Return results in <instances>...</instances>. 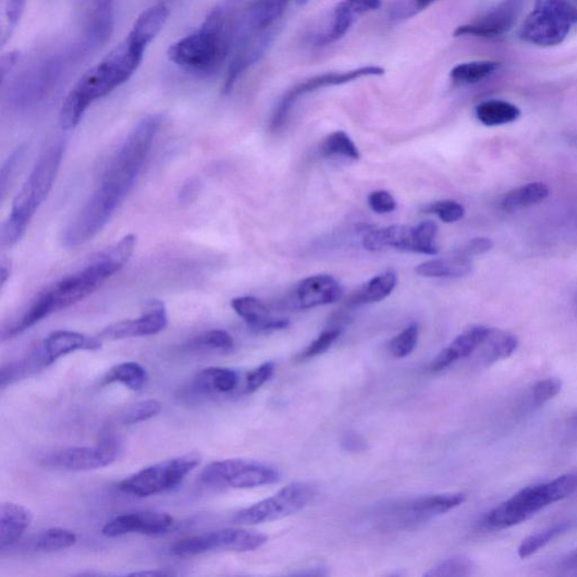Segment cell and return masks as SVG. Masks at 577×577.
Listing matches in <instances>:
<instances>
[{
  "instance_id": "cell-1",
  "label": "cell",
  "mask_w": 577,
  "mask_h": 577,
  "mask_svg": "<svg viewBox=\"0 0 577 577\" xmlns=\"http://www.w3.org/2000/svg\"><path fill=\"white\" fill-rule=\"evenodd\" d=\"M162 122V116L149 115L127 135L110 160L98 187L63 230L62 246L76 248L84 245L107 226L134 188Z\"/></svg>"
},
{
  "instance_id": "cell-2",
  "label": "cell",
  "mask_w": 577,
  "mask_h": 577,
  "mask_svg": "<svg viewBox=\"0 0 577 577\" xmlns=\"http://www.w3.org/2000/svg\"><path fill=\"white\" fill-rule=\"evenodd\" d=\"M137 236L126 235L96 254L81 270L63 277L46 288L13 322L3 329V341L34 328L45 318L84 300L130 262Z\"/></svg>"
},
{
  "instance_id": "cell-3",
  "label": "cell",
  "mask_w": 577,
  "mask_h": 577,
  "mask_svg": "<svg viewBox=\"0 0 577 577\" xmlns=\"http://www.w3.org/2000/svg\"><path fill=\"white\" fill-rule=\"evenodd\" d=\"M145 47L130 37L120 44L99 65L85 73L63 102L59 123L62 131L75 130L87 109L130 81L142 65Z\"/></svg>"
},
{
  "instance_id": "cell-4",
  "label": "cell",
  "mask_w": 577,
  "mask_h": 577,
  "mask_svg": "<svg viewBox=\"0 0 577 577\" xmlns=\"http://www.w3.org/2000/svg\"><path fill=\"white\" fill-rule=\"evenodd\" d=\"M233 10L218 5L194 34L173 44L169 59L181 70L201 77L214 75L232 53L236 19Z\"/></svg>"
},
{
  "instance_id": "cell-5",
  "label": "cell",
  "mask_w": 577,
  "mask_h": 577,
  "mask_svg": "<svg viewBox=\"0 0 577 577\" xmlns=\"http://www.w3.org/2000/svg\"><path fill=\"white\" fill-rule=\"evenodd\" d=\"M89 54L79 39L40 56L9 83V103L20 109L39 105Z\"/></svg>"
},
{
  "instance_id": "cell-6",
  "label": "cell",
  "mask_w": 577,
  "mask_h": 577,
  "mask_svg": "<svg viewBox=\"0 0 577 577\" xmlns=\"http://www.w3.org/2000/svg\"><path fill=\"white\" fill-rule=\"evenodd\" d=\"M65 150V139H57L39 157L36 167L20 189L4 223V245L14 246L24 236L30 220L50 194Z\"/></svg>"
},
{
  "instance_id": "cell-7",
  "label": "cell",
  "mask_w": 577,
  "mask_h": 577,
  "mask_svg": "<svg viewBox=\"0 0 577 577\" xmlns=\"http://www.w3.org/2000/svg\"><path fill=\"white\" fill-rule=\"evenodd\" d=\"M577 490V475L566 474L551 482L529 487L513 495L492 510L486 518V526L503 530L520 525L542 508L563 501Z\"/></svg>"
},
{
  "instance_id": "cell-8",
  "label": "cell",
  "mask_w": 577,
  "mask_h": 577,
  "mask_svg": "<svg viewBox=\"0 0 577 577\" xmlns=\"http://www.w3.org/2000/svg\"><path fill=\"white\" fill-rule=\"evenodd\" d=\"M577 22V10L568 0H536L532 13L525 21L520 37L539 47L562 44Z\"/></svg>"
},
{
  "instance_id": "cell-9",
  "label": "cell",
  "mask_w": 577,
  "mask_h": 577,
  "mask_svg": "<svg viewBox=\"0 0 577 577\" xmlns=\"http://www.w3.org/2000/svg\"><path fill=\"white\" fill-rule=\"evenodd\" d=\"M201 463L198 453L186 454L142 469L122 480L119 489L138 498H148L176 489Z\"/></svg>"
},
{
  "instance_id": "cell-10",
  "label": "cell",
  "mask_w": 577,
  "mask_h": 577,
  "mask_svg": "<svg viewBox=\"0 0 577 577\" xmlns=\"http://www.w3.org/2000/svg\"><path fill=\"white\" fill-rule=\"evenodd\" d=\"M200 478L209 487L246 490L274 484L279 482L280 474L261 462L226 459L208 465Z\"/></svg>"
},
{
  "instance_id": "cell-11",
  "label": "cell",
  "mask_w": 577,
  "mask_h": 577,
  "mask_svg": "<svg viewBox=\"0 0 577 577\" xmlns=\"http://www.w3.org/2000/svg\"><path fill=\"white\" fill-rule=\"evenodd\" d=\"M268 541L263 533L245 529H224L179 540L170 552L176 557H191L213 551L254 552Z\"/></svg>"
},
{
  "instance_id": "cell-12",
  "label": "cell",
  "mask_w": 577,
  "mask_h": 577,
  "mask_svg": "<svg viewBox=\"0 0 577 577\" xmlns=\"http://www.w3.org/2000/svg\"><path fill=\"white\" fill-rule=\"evenodd\" d=\"M314 495V488L307 483L288 484L273 496L238 512L234 521L254 526L281 520L305 508Z\"/></svg>"
},
{
  "instance_id": "cell-13",
  "label": "cell",
  "mask_w": 577,
  "mask_h": 577,
  "mask_svg": "<svg viewBox=\"0 0 577 577\" xmlns=\"http://www.w3.org/2000/svg\"><path fill=\"white\" fill-rule=\"evenodd\" d=\"M437 224L425 221L416 226H390L369 232L363 241L364 247L371 251L396 249L426 255H435Z\"/></svg>"
},
{
  "instance_id": "cell-14",
  "label": "cell",
  "mask_w": 577,
  "mask_h": 577,
  "mask_svg": "<svg viewBox=\"0 0 577 577\" xmlns=\"http://www.w3.org/2000/svg\"><path fill=\"white\" fill-rule=\"evenodd\" d=\"M383 74L384 70L381 67L367 66L343 73H327L317 75L303 83H299L283 95V98L279 102L272 115L270 124L271 130L274 132L279 131L280 127L285 123L288 114H291V111L296 102L303 98V96L309 93L327 87L344 85L364 77L382 76Z\"/></svg>"
},
{
  "instance_id": "cell-15",
  "label": "cell",
  "mask_w": 577,
  "mask_h": 577,
  "mask_svg": "<svg viewBox=\"0 0 577 577\" xmlns=\"http://www.w3.org/2000/svg\"><path fill=\"white\" fill-rule=\"evenodd\" d=\"M466 501L464 493H447L422 496L390 508L388 516L393 526L412 527L428 523L461 506Z\"/></svg>"
},
{
  "instance_id": "cell-16",
  "label": "cell",
  "mask_w": 577,
  "mask_h": 577,
  "mask_svg": "<svg viewBox=\"0 0 577 577\" xmlns=\"http://www.w3.org/2000/svg\"><path fill=\"white\" fill-rule=\"evenodd\" d=\"M168 324L169 317L165 305L159 300H151L140 317L112 324L105 329L98 337L101 341H118L151 336L164 331Z\"/></svg>"
},
{
  "instance_id": "cell-17",
  "label": "cell",
  "mask_w": 577,
  "mask_h": 577,
  "mask_svg": "<svg viewBox=\"0 0 577 577\" xmlns=\"http://www.w3.org/2000/svg\"><path fill=\"white\" fill-rule=\"evenodd\" d=\"M116 459V447L112 443L96 446H74L65 449L46 462L48 465L70 471H88L110 466Z\"/></svg>"
},
{
  "instance_id": "cell-18",
  "label": "cell",
  "mask_w": 577,
  "mask_h": 577,
  "mask_svg": "<svg viewBox=\"0 0 577 577\" xmlns=\"http://www.w3.org/2000/svg\"><path fill=\"white\" fill-rule=\"evenodd\" d=\"M274 38L273 28L265 34L237 40L233 45L232 60L222 93L230 94L237 81L267 53Z\"/></svg>"
},
{
  "instance_id": "cell-19",
  "label": "cell",
  "mask_w": 577,
  "mask_h": 577,
  "mask_svg": "<svg viewBox=\"0 0 577 577\" xmlns=\"http://www.w3.org/2000/svg\"><path fill=\"white\" fill-rule=\"evenodd\" d=\"M526 0H503V2L479 21L459 26L455 37L496 38L508 32L517 22Z\"/></svg>"
},
{
  "instance_id": "cell-20",
  "label": "cell",
  "mask_w": 577,
  "mask_h": 577,
  "mask_svg": "<svg viewBox=\"0 0 577 577\" xmlns=\"http://www.w3.org/2000/svg\"><path fill=\"white\" fill-rule=\"evenodd\" d=\"M174 525L175 520L169 513L143 511L114 518L103 527L102 533L109 538L135 532L158 536L169 532Z\"/></svg>"
},
{
  "instance_id": "cell-21",
  "label": "cell",
  "mask_w": 577,
  "mask_h": 577,
  "mask_svg": "<svg viewBox=\"0 0 577 577\" xmlns=\"http://www.w3.org/2000/svg\"><path fill=\"white\" fill-rule=\"evenodd\" d=\"M287 2L288 0H254L236 19L234 42L272 29Z\"/></svg>"
},
{
  "instance_id": "cell-22",
  "label": "cell",
  "mask_w": 577,
  "mask_h": 577,
  "mask_svg": "<svg viewBox=\"0 0 577 577\" xmlns=\"http://www.w3.org/2000/svg\"><path fill=\"white\" fill-rule=\"evenodd\" d=\"M342 295L343 288L336 279L329 274H317L298 283L293 304L298 309H311L334 304Z\"/></svg>"
},
{
  "instance_id": "cell-23",
  "label": "cell",
  "mask_w": 577,
  "mask_h": 577,
  "mask_svg": "<svg viewBox=\"0 0 577 577\" xmlns=\"http://www.w3.org/2000/svg\"><path fill=\"white\" fill-rule=\"evenodd\" d=\"M493 329L472 327L456 337L451 345L443 348L430 365L432 372H440L459 360L469 358L484 345Z\"/></svg>"
},
{
  "instance_id": "cell-24",
  "label": "cell",
  "mask_w": 577,
  "mask_h": 577,
  "mask_svg": "<svg viewBox=\"0 0 577 577\" xmlns=\"http://www.w3.org/2000/svg\"><path fill=\"white\" fill-rule=\"evenodd\" d=\"M101 346L102 341L98 336L90 337L72 331H57L44 341L40 348L47 367L75 351H98Z\"/></svg>"
},
{
  "instance_id": "cell-25",
  "label": "cell",
  "mask_w": 577,
  "mask_h": 577,
  "mask_svg": "<svg viewBox=\"0 0 577 577\" xmlns=\"http://www.w3.org/2000/svg\"><path fill=\"white\" fill-rule=\"evenodd\" d=\"M232 307L254 331H278L288 326L287 319L273 317L268 306L255 297L245 296L235 298L232 302Z\"/></svg>"
},
{
  "instance_id": "cell-26",
  "label": "cell",
  "mask_w": 577,
  "mask_h": 577,
  "mask_svg": "<svg viewBox=\"0 0 577 577\" xmlns=\"http://www.w3.org/2000/svg\"><path fill=\"white\" fill-rule=\"evenodd\" d=\"M34 520V515L24 505L4 503L0 506V550L3 552L21 540Z\"/></svg>"
},
{
  "instance_id": "cell-27",
  "label": "cell",
  "mask_w": 577,
  "mask_h": 577,
  "mask_svg": "<svg viewBox=\"0 0 577 577\" xmlns=\"http://www.w3.org/2000/svg\"><path fill=\"white\" fill-rule=\"evenodd\" d=\"M169 16L170 9L167 4H156L140 14L127 37L148 48L163 29Z\"/></svg>"
},
{
  "instance_id": "cell-28",
  "label": "cell",
  "mask_w": 577,
  "mask_h": 577,
  "mask_svg": "<svg viewBox=\"0 0 577 577\" xmlns=\"http://www.w3.org/2000/svg\"><path fill=\"white\" fill-rule=\"evenodd\" d=\"M471 270L470 259L457 253L452 258L430 260L415 268V272L425 278H462Z\"/></svg>"
},
{
  "instance_id": "cell-29",
  "label": "cell",
  "mask_w": 577,
  "mask_h": 577,
  "mask_svg": "<svg viewBox=\"0 0 577 577\" xmlns=\"http://www.w3.org/2000/svg\"><path fill=\"white\" fill-rule=\"evenodd\" d=\"M398 279L394 271L379 274L367 282L359 292L351 298L349 305L357 307L366 304L379 303L386 299L395 291Z\"/></svg>"
},
{
  "instance_id": "cell-30",
  "label": "cell",
  "mask_w": 577,
  "mask_h": 577,
  "mask_svg": "<svg viewBox=\"0 0 577 577\" xmlns=\"http://www.w3.org/2000/svg\"><path fill=\"white\" fill-rule=\"evenodd\" d=\"M551 195L548 184L533 182L512 189L502 200V208L506 211H518L547 200Z\"/></svg>"
},
{
  "instance_id": "cell-31",
  "label": "cell",
  "mask_w": 577,
  "mask_h": 577,
  "mask_svg": "<svg viewBox=\"0 0 577 577\" xmlns=\"http://www.w3.org/2000/svg\"><path fill=\"white\" fill-rule=\"evenodd\" d=\"M238 375L226 368H208L202 370L197 379V389L206 393L228 394L237 388Z\"/></svg>"
},
{
  "instance_id": "cell-32",
  "label": "cell",
  "mask_w": 577,
  "mask_h": 577,
  "mask_svg": "<svg viewBox=\"0 0 577 577\" xmlns=\"http://www.w3.org/2000/svg\"><path fill=\"white\" fill-rule=\"evenodd\" d=\"M519 342L515 335L506 332L493 330L489 340L482 346L483 352L480 360L486 366H491L498 361L505 360L515 354Z\"/></svg>"
},
{
  "instance_id": "cell-33",
  "label": "cell",
  "mask_w": 577,
  "mask_h": 577,
  "mask_svg": "<svg viewBox=\"0 0 577 577\" xmlns=\"http://www.w3.org/2000/svg\"><path fill=\"white\" fill-rule=\"evenodd\" d=\"M521 115L520 110L508 102L487 101L476 108V118L488 126H498L517 121Z\"/></svg>"
},
{
  "instance_id": "cell-34",
  "label": "cell",
  "mask_w": 577,
  "mask_h": 577,
  "mask_svg": "<svg viewBox=\"0 0 577 577\" xmlns=\"http://www.w3.org/2000/svg\"><path fill=\"white\" fill-rule=\"evenodd\" d=\"M148 379L147 371L136 363H123L109 370L103 378L105 383L120 382L125 388L138 392L144 389Z\"/></svg>"
},
{
  "instance_id": "cell-35",
  "label": "cell",
  "mask_w": 577,
  "mask_h": 577,
  "mask_svg": "<svg viewBox=\"0 0 577 577\" xmlns=\"http://www.w3.org/2000/svg\"><path fill=\"white\" fill-rule=\"evenodd\" d=\"M575 526V521H565L557 524L547 530L535 533L523 540L518 554L519 557L526 560L543 548H547L556 538L567 533Z\"/></svg>"
},
{
  "instance_id": "cell-36",
  "label": "cell",
  "mask_w": 577,
  "mask_h": 577,
  "mask_svg": "<svg viewBox=\"0 0 577 577\" xmlns=\"http://www.w3.org/2000/svg\"><path fill=\"white\" fill-rule=\"evenodd\" d=\"M496 61H472L462 63L452 71V78L461 84H476L492 76L500 69Z\"/></svg>"
},
{
  "instance_id": "cell-37",
  "label": "cell",
  "mask_w": 577,
  "mask_h": 577,
  "mask_svg": "<svg viewBox=\"0 0 577 577\" xmlns=\"http://www.w3.org/2000/svg\"><path fill=\"white\" fill-rule=\"evenodd\" d=\"M77 536L67 529L52 528L40 533L35 541V550L39 552H58L74 547Z\"/></svg>"
},
{
  "instance_id": "cell-38",
  "label": "cell",
  "mask_w": 577,
  "mask_h": 577,
  "mask_svg": "<svg viewBox=\"0 0 577 577\" xmlns=\"http://www.w3.org/2000/svg\"><path fill=\"white\" fill-rule=\"evenodd\" d=\"M322 154L327 157H344L352 160L360 159L358 147L344 132L331 134L322 144Z\"/></svg>"
},
{
  "instance_id": "cell-39",
  "label": "cell",
  "mask_w": 577,
  "mask_h": 577,
  "mask_svg": "<svg viewBox=\"0 0 577 577\" xmlns=\"http://www.w3.org/2000/svg\"><path fill=\"white\" fill-rule=\"evenodd\" d=\"M27 0H2L3 22H2V48H4L12 38L16 29Z\"/></svg>"
},
{
  "instance_id": "cell-40",
  "label": "cell",
  "mask_w": 577,
  "mask_h": 577,
  "mask_svg": "<svg viewBox=\"0 0 577 577\" xmlns=\"http://www.w3.org/2000/svg\"><path fill=\"white\" fill-rule=\"evenodd\" d=\"M475 564L467 557L456 556L447 558L435 565L426 576L447 577V576H469L474 573Z\"/></svg>"
},
{
  "instance_id": "cell-41",
  "label": "cell",
  "mask_w": 577,
  "mask_h": 577,
  "mask_svg": "<svg viewBox=\"0 0 577 577\" xmlns=\"http://www.w3.org/2000/svg\"><path fill=\"white\" fill-rule=\"evenodd\" d=\"M160 410H162V404L158 401H142L125 409L122 415V422L126 426L138 425L155 418Z\"/></svg>"
},
{
  "instance_id": "cell-42",
  "label": "cell",
  "mask_w": 577,
  "mask_h": 577,
  "mask_svg": "<svg viewBox=\"0 0 577 577\" xmlns=\"http://www.w3.org/2000/svg\"><path fill=\"white\" fill-rule=\"evenodd\" d=\"M420 330L418 324H410L390 343L391 354L397 358L403 359L412 354L416 344L419 341Z\"/></svg>"
},
{
  "instance_id": "cell-43",
  "label": "cell",
  "mask_w": 577,
  "mask_h": 577,
  "mask_svg": "<svg viewBox=\"0 0 577 577\" xmlns=\"http://www.w3.org/2000/svg\"><path fill=\"white\" fill-rule=\"evenodd\" d=\"M189 345L194 347L226 352L234 347L235 341L226 331L213 330L195 339L189 343Z\"/></svg>"
},
{
  "instance_id": "cell-44",
  "label": "cell",
  "mask_w": 577,
  "mask_h": 577,
  "mask_svg": "<svg viewBox=\"0 0 577 577\" xmlns=\"http://www.w3.org/2000/svg\"><path fill=\"white\" fill-rule=\"evenodd\" d=\"M563 389L560 379L549 378L538 381L531 391V400L535 406H541L554 400Z\"/></svg>"
},
{
  "instance_id": "cell-45",
  "label": "cell",
  "mask_w": 577,
  "mask_h": 577,
  "mask_svg": "<svg viewBox=\"0 0 577 577\" xmlns=\"http://www.w3.org/2000/svg\"><path fill=\"white\" fill-rule=\"evenodd\" d=\"M341 331L339 329L329 330L320 334L299 356V360H309L326 352L335 343L340 337Z\"/></svg>"
},
{
  "instance_id": "cell-46",
  "label": "cell",
  "mask_w": 577,
  "mask_h": 577,
  "mask_svg": "<svg viewBox=\"0 0 577 577\" xmlns=\"http://www.w3.org/2000/svg\"><path fill=\"white\" fill-rule=\"evenodd\" d=\"M426 211L437 214L443 222L454 223L465 216V208L452 200L439 201L430 205Z\"/></svg>"
},
{
  "instance_id": "cell-47",
  "label": "cell",
  "mask_w": 577,
  "mask_h": 577,
  "mask_svg": "<svg viewBox=\"0 0 577 577\" xmlns=\"http://www.w3.org/2000/svg\"><path fill=\"white\" fill-rule=\"evenodd\" d=\"M274 364L267 363L258 369L253 370L246 378V393H254L260 390L263 384L272 377Z\"/></svg>"
},
{
  "instance_id": "cell-48",
  "label": "cell",
  "mask_w": 577,
  "mask_h": 577,
  "mask_svg": "<svg viewBox=\"0 0 577 577\" xmlns=\"http://www.w3.org/2000/svg\"><path fill=\"white\" fill-rule=\"evenodd\" d=\"M369 207L377 213H391L396 210L397 204L388 191H376L368 197Z\"/></svg>"
},
{
  "instance_id": "cell-49",
  "label": "cell",
  "mask_w": 577,
  "mask_h": 577,
  "mask_svg": "<svg viewBox=\"0 0 577 577\" xmlns=\"http://www.w3.org/2000/svg\"><path fill=\"white\" fill-rule=\"evenodd\" d=\"M493 242L489 238H474L468 242L464 247L457 249L455 253L466 256V258H472L475 255L484 254L491 250Z\"/></svg>"
},
{
  "instance_id": "cell-50",
  "label": "cell",
  "mask_w": 577,
  "mask_h": 577,
  "mask_svg": "<svg viewBox=\"0 0 577 577\" xmlns=\"http://www.w3.org/2000/svg\"><path fill=\"white\" fill-rule=\"evenodd\" d=\"M24 155V147L19 148L5 163L2 170V195L5 196L7 186L10 184L17 167L20 165L21 159Z\"/></svg>"
},
{
  "instance_id": "cell-51",
  "label": "cell",
  "mask_w": 577,
  "mask_h": 577,
  "mask_svg": "<svg viewBox=\"0 0 577 577\" xmlns=\"http://www.w3.org/2000/svg\"><path fill=\"white\" fill-rule=\"evenodd\" d=\"M21 53L19 51H12L3 56L0 61V77H2V84H4L8 77L14 72L20 61Z\"/></svg>"
},
{
  "instance_id": "cell-52",
  "label": "cell",
  "mask_w": 577,
  "mask_h": 577,
  "mask_svg": "<svg viewBox=\"0 0 577 577\" xmlns=\"http://www.w3.org/2000/svg\"><path fill=\"white\" fill-rule=\"evenodd\" d=\"M438 0H409L408 4L404 5L402 11H398V17H408L415 13L430 8Z\"/></svg>"
},
{
  "instance_id": "cell-53",
  "label": "cell",
  "mask_w": 577,
  "mask_h": 577,
  "mask_svg": "<svg viewBox=\"0 0 577 577\" xmlns=\"http://www.w3.org/2000/svg\"><path fill=\"white\" fill-rule=\"evenodd\" d=\"M343 446L348 452H361L366 447L365 440L356 433H347L342 440Z\"/></svg>"
},
{
  "instance_id": "cell-54",
  "label": "cell",
  "mask_w": 577,
  "mask_h": 577,
  "mask_svg": "<svg viewBox=\"0 0 577 577\" xmlns=\"http://www.w3.org/2000/svg\"><path fill=\"white\" fill-rule=\"evenodd\" d=\"M360 15L377 11L381 7V0H349Z\"/></svg>"
},
{
  "instance_id": "cell-55",
  "label": "cell",
  "mask_w": 577,
  "mask_h": 577,
  "mask_svg": "<svg viewBox=\"0 0 577 577\" xmlns=\"http://www.w3.org/2000/svg\"><path fill=\"white\" fill-rule=\"evenodd\" d=\"M131 576H172L173 572L157 569V570H145V572H135L130 574Z\"/></svg>"
},
{
  "instance_id": "cell-56",
  "label": "cell",
  "mask_w": 577,
  "mask_h": 577,
  "mask_svg": "<svg viewBox=\"0 0 577 577\" xmlns=\"http://www.w3.org/2000/svg\"><path fill=\"white\" fill-rule=\"evenodd\" d=\"M196 185L197 184H194V183L191 182L189 184L184 186L182 195H181L183 200L188 201L189 197L196 195V192H197L196 191Z\"/></svg>"
},
{
  "instance_id": "cell-57",
  "label": "cell",
  "mask_w": 577,
  "mask_h": 577,
  "mask_svg": "<svg viewBox=\"0 0 577 577\" xmlns=\"http://www.w3.org/2000/svg\"><path fill=\"white\" fill-rule=\"evenodd\" d=\"M564 563H565L566 566L576 568L577 567V550L574 551L573 553H570L565 558Z\"/></svg>"
},
{
  "instance_id": "cell-58",
  "label": "cell",
  "mask_w": 577,
  "mask_h": 577,
  "mask_svg": "<svg viewBox=\"0 0 577 577\" xmlns=\"http://www.w3.org/2000/svg\"><path fill=\"white\" fill-rule=\"evenodd\" d=\"M240 2H242V0H223L221 4L229 9L235 10Z\"/></svg>"
},
{
  "instance_id": "cell-59",
  "label": "cell",
  "mask_w": 577,
  "mask_h": 577,
  "mask_svg": "<svg viewBox=\"0 0 577 577\" xmlns=\"http://www.w3.org/2000/svg\"><path fill=\"white\" fill-rule=\"evenodd\" d=\"M9 278H10V268L3 263V267H2V284L3 285H5Z\"/></svg>"
},
{
  "instance_id": "cell-60",
  "label": "cell",
  "mask_w": 577,
  "mask_h": 577,
  "mask_svg": "<svg viewBox=\"0 0 577 577\" xmlns=\"http://www.w3.org/2000/svg\"><path fill=\"white\" fill-rule=\"evenodd\" d=\"M569 426L577 428V412L570 416Z\"/></svg>"
},
{
  "instance_id": "cell-61",
  "label": "cell",
  "mask_w": 577,
  "mask_h": 577,
  "mask_svg": "<svg viewBox=\"0 0 577 577\" xmlns=\"http://www.w3.org/2000/svg\"><path fill=\"white\" fill-rule=\"evenodd\" d=\"M94 2H100V0H85V4L94 3ZM114 2V0H113Z\"/></svg>"
}]
</instances>
